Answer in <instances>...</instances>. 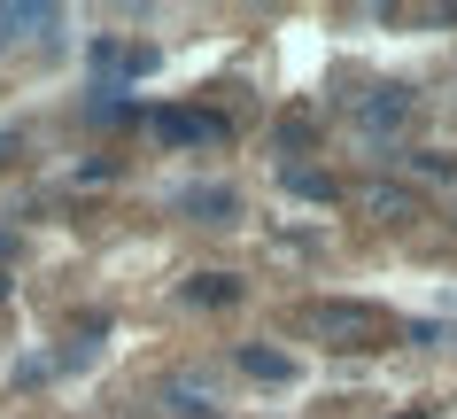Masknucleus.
Instances as JSON below:
<instances>
[{
    "instance_id": "1",
    "label": "nucleus",
    "mask_w": 457,
    "mask_h": 419,
    "mask_svg": "<svg viewBox=\"0 0 457 419\" xmlns=\"http://www.w3.org/2000/svg\"><path fill=\"white\" fill-rule=\"evenodd\" d=\"M303 334L326 342V349H364V342L387 334V319L372 303H303Z\"/></svg>"
},
{
    "instance_id": "2",
    "label": "nucleus",
    "mask_w": 457,
    "mask_h": 419,
    "mask_svg": "<svg viewBox=\"0 0 457 419\" xmlns=\"http://www.w3.org/2000/svg\"><path fill=\"white\" fill-rule=\"evenodd\" d=\"M155 132H163L170 148H225V140H233V124L217 117V109H163Z\"/></svg>"
},
{
    "instance_id": "3",
    "label": "nucleus",
    "mask_w": 457,
    "mask_h": 419,
    "mask_svg": "<svg viewBox=\"0 0 457 419\" xmlns=\"http://www.w3.org/2000/svg\"><path fill=\"white\" fill-rule=\"evenodd\" d=\"M349 117H357V132H372V140H380V132H395V124L411 117V94H403V86H372V94H357V109H349Z\"/></svg>"
},
{
    "instance_id": "4",
    "label": "nucleus",
    "mask_w": 457,
    "mask_h": 419,
    "mask_svg": "<svg viewBox=\"0 0 457 419\" xmlns=\"http://www.w3.org/2000/svg\"><path fill=\"white\" fill-rule=\"evenodd\" d=\"M241 373H248V381L287 389V381H295V357H287V349H271V342H241Z\"/></svg>"
},
{
    "instance_id": "5",
    "label": "nucleus",
    "mask_w": 457,
    "mask_h": 419,
    "mask_svg": "<svg viewBox=\"0 0 457 419\" xmlns=\"http://www.w3.org/2000/svg\"><path fill=\"white\" fill-rule=\"evenodd\" d=\"M241 296V280H225V272H202V280H187V303H202V311H217V303Z\"/></svg>"
},
{
    "instance_id": "6",
    "label": "nucleus",
    "mask_w": 457,
    "mask_h": 419,
    "mask_svg": "<svg viewBox=\"0 0 457 419\" xmlns=\"http://www.w3.org/2000/svg\"><path fill=\"white\" fill-rule=\"evenodd\" d=\"M94 63H101V71H109V78H140L147 63H155V54H147V47H101Z\"/></svg>"
},
{
    "instance_id": "7",
    "label": "nucleus",
    "mask_w": 457,
    "mask_h": 419,
    "mask_svg": "<svg viewBox=\"0 0 457 419\" xmlns=\"http://www.w3.org/2000/svg\"><path fill=\"white\" fill-rule=\"evenodd\" d=\"M54 24V8H0V31L8 39H31V31H47Z\"/></svg>"
},
{
    "instance_id": "8",
    "label": "nucleus",
    "mask_w": 457,
    "mask_h": 419,
    "mask_svg": "<svg viewBox=\"0 0 457 419\" xmlns=\"http://www.w3.org/2000/svg\"><path fill=\"white\" fill-rule=\"evenodd\" d=\"M179 210H202V218H225V210H233V195H225V187H187V195H179Z\"/></svg>"
},
{
    "instance_id": "9",
    "label": "nucleus",
    "mask_w": 457,
    "mask_h": 419,
    "mask_svg": "<svg viewBox=\"0 0 457 419\" xmlns=\"http://www.w3.org/2000/svg\"><path fill=\"white\" fill-rule=\"evenodd\" d=\"M287 195H311V202H334V179H326V172H303V163H295V172H287Z\"/></svg>"
},
{
    "instance_id": "10",
    "label": "nucleus",
    "mask_w": 457,
    "mask_h": 419,
    "mask_svg": "<svg viewBox=\"0 0 457 419\" xmlns=\"http://www.w3.org/2000/svg\"><path fill=\"white\" fill-rule=\"evenodd\" d=\"M179 412H187V419H210V412H202V404H179Z\"/></svg>"
},
{
    "instance_id": "11",
    "label": "nucleus",
    "mask_w": 457,
    "mask_h": 419,
    "mask_svg": "<svg viewBox=\"0 0 457 419\" xmlns=\"http://www.w3.org/2000/svg\"><path fill=\"white\" fill-rule=\"evenodd\" d=\"M0 155H8V140H0Z\"/></svg>"
}]
</instances>
